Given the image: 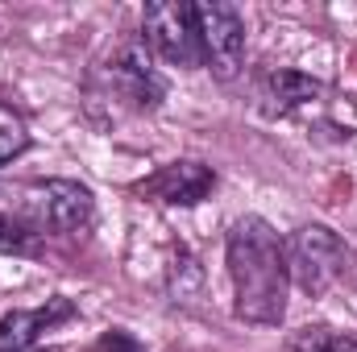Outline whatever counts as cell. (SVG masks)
Returning a JSON list of instances; mask_svg holds the SVG:
<instances>
[{"label":"cell","mask_w":357,"mask_h":352,"mask_svg":"<svg viewBox=\"0 0 357 352\" xmlns=\"http://www.w3.org/2000/svg\"><path fill=\"white\" fill-rule=\"evenodd\" d=\"M29 207L38 216V224L54 228V232H79L91 224V211H96V199L84 182L75 178H46V182H33L29 186Z\"/></svg>","instance_id":"5"},{"label":"cell","mask_w":357,"mask_h":352,"mask_svg":"<svg viewBox=\"0 0 357 352\" xmlns=\"http://www.w3.org/2000/svg\"><path fill=\"white\" fill-rule=\"evenodd\" d=\"M67 315H71L67 298H50L46 307H33V311H8L0 319V352H29L42 340V332H50Z\"/></svg>","instance_id":"7"},{"label":"cell","mask_w":357,"mask_h":352,"mask_svg":"<svg viewBox=\"0 0 357 352\" xmlns=\"http://www.w3.org/2000/svg\"><path fill=\"white\" fill-rule=\"evenodd\" d=\"M0 253L33 257V253H38V232H29L21 220H13V216H4V211H0Z\"/></svg>","instance_id":"11"},{"label":"cell","mask_w":357,"mask_h":352,"mask_svg":"<svg viewBox=\"0 0 357 352\" xmlns=\"http://www.w3.org/2000/svg\"><path fill=\"white\" fill-rule=\"evenodd\" d=\"M212 191H216L212 166L191 162V158L167 162V166H158L150 178L137 182V195H146V199H154V203H171V207H195V203H204Z\"/></svg>","instance_id":"6"},{"label":"cell","mask_w":357,"mask_h":352,"mask_svg":"<svg viewBox=\"0 0 357 352\" xmlns=\"http://www.w3.org/2000/svg\"><path fill=\"white\" fill-rule=\"evenodd\" d=\"M229 278H233V311L250 328H278L287 315V245L262 216H245L229 228Z\"/></svg>","instance_id":"1"},{"label":"cell","mask_w":357,"mask_h":352,"mask_svg":"<svg viewBox=\"0 0 357 352\" xmlns=\"http://www.w3.org/2000/svg\"><path fill=\"white\" fill-rule=\"evenodd\" d=\"M112 75L129 88V95H133L137 104H146V108H154V104L167 95L162 75L150 67V54H146L142 46H125V50L116 54V63H112Z\"/></svg>","instance_id":"8"},{"label":"cell","mask_w":357,"mask_h":352,"mask_svg":"<svg viewBox=\"0 0 357 352\" xmlns=\"http://www.w3.org/2000/svg\"><path fill=\"white\" fill-rule=\"evenodd\" d=\"M291 352H357V340L333 328H303L291 336Z\"/></svg>","instance_id":"10"},{"label":"cell","mask_w":357,"mask_h":352,"mask_svg":"<svg viewBox=\"0 0 357 352\" xmlns=\"http://www.w3.org/2000/svg\"><path fill=\"white\" fill-rule=\"evenodd\" d=\"M146 42L183 71L204 67V42H199V21H195V4L187 0H154L146 4Z\"/></svg>","instance_id":"3"},{"label":"cell","mask_w":357,"mask_h":352,"mask_svg":"<svg viewBox=\"0 0 357 352\" xmlns=\"http://www.w3.org/2000/svg\"><path fill=\"white\" fill-rule=\"evenodd\" d=\"M316 95H320V83L299 75V71H274L266 79V99L274 112H291V108H299V104H307Z\"/></svg>","instance_id":"9"},{"label":"cell","mask_w":357,"mask_h":352,"mask_svg":"<svg viewBox=\"0 0 357 352\" xmlns=\"http://www.w3.org/2000/svg\"><path fill=\"white\" fill-rule=\"evenodd\" d=\"M195 21H199V42H204V63L220 79H233L245 63V21H241V13L225 0H204V4H195Z\"/></svg>","instance_id":"4"},{"label":"cell","mask_w":357,"mask_h":352,"mask_svg":"<svg viewBox=\"0 0 357 352\" xmlns=\"http://www.w3.org/2000/svg\"><path fill=\"white\" fill-rule=\"evenodd\" d=\"M29 150V137L21 129H0V166H8L13 158H21Z\"/></svg>","instance_id":"12"},{"label":"cell","mask_w":357,"mask_h":352,"mask_svg":"<svg viewBox=\"0 0 357 352\" xmlns=\"http://www.w3.org/2000/svg\"><path fill=\"white\" fill-rule=\"evenodd\" d=\"M96 352H142V349H137V344H133L125 332H108V336L96 344Z\"/></svg>","instance_id":"13"},{"label":"cell","mask_w":357,"mask_h":352,"mask_svg":"<svg viewBox=\"0 0 357 352\" xmlns=\"http://www.w3.org/2000/svg\"><path fill=\"white\" fill-rule=\"evenodd\" d=\"M345 265H349V249H345V241L333 228L303 224V228L291 232V241H287V269H291V278L312 298L328 294L333 282L345 273Z\"/></svg>","instance_id":"2"}]
</instances>
